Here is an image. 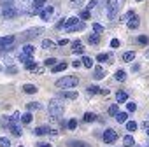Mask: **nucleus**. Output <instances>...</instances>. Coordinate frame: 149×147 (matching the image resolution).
<instances>
[{
	"label": "nucleus",
	"instance_id": "f257e3e1",
	"mask_svg": "<svg viewBox=\"0 0 149 147\" xmlns=\"http://www.w3.org/2000/svg\"><path fill=\"white\" fill-rule=\"evenodd\" d=\"M63 110H65V107H63V102H60L58 98H53L51 102H49V107H47V114L56 121V119H60L61 116H63Z\"/></svg>",
	"mask_w": 149,
	"mask_h": 147
},
{
	"label": "nucleus",
	"instance_id": "f03ea898",
	"mask_svg": "<svg viewBox=\"0 0 149 147\" xmlns=\"http://www.w3.org/2000/svg\"><path fill=\"white\" fill-rule=\"evenodd\" d=\"M79 84V79L74 77V76H65L61 79L56 81V88H63V89H70V88H76Z\"/></svg>",
	"mask_w": 149,
	"mask_h": 147
},
{
	"label": "nucleus",
	"instance_id": "7ed1b4c3",
	"mask_svg": "<svg viewBox=\"0 0 149 147\" xmlns=\"http://www.w3.org/2000/svg\"><path fill=\"white\" fill-rule=\"evenodd\" d=\"M118 9H119V0H107L105 11H107V18H109V19H114V18H116Z\"/></svg>",
	"mask_w": 149,
	"mask_h": 147
},
{
	"label": "nucleus",
	"instance_id": "20e7f679",
	"mask_svg": "<svg viewBox=\"0 0 149 147\" xmlns=\"http://www.w3.org/2000/svg\"><path fill=\"white\" fill-rule=\"evenodd\" d=\"M42 33V28H30V30H25L23 33H21V42H28V40H33L37 35H40Z\"/></svg>",
	"mask_w": 149,
	"mask_h": 147
},
{
	"label": "nucleus",
	"instance_id": "39448f33",
	"mask_svg": "<svg viewBox=\"0 0 149 147\" xmlns=\"http://www.w3.org/2000/svg\"><path fill=\"white\" fill-rule=\"evenodd\" d=\"M18 14H19L18 7H14L13 4H9V6H4V9H2V16H4V18H7V19H13V18H16Z\"/></svg>",
	"mask_w": 149,
	"mask_h": 147
},
{
	"label": "nucleus",
	"instance_id": "423d86ee",
	"mask_svg": "<svg viewBox=\"0 0 149 147\" xmlns=\"http://www.w3.org/2000/svg\"><path fill=\"white\" fill-rule=\"evenodd\" d=\"M104 142L105 144H114L116 140H118V133H116V130H112V128H109V130H105V133H104Z\"/></svg>",
	"mask_w": 149,
	"mask_h": 147
},
{
	"label": "nucleus",
	"instance_id": "0eeeda50",
	"mask_svg": "<svg viewBox=\"0 0 149 147\" xmlns=\"http://www.w3.org/2000/svg\"><path fill=\"white\" fill-rule=\"evenodd\" d=\"M53 14H54V7H53V6L44 7V9L39 12V16H40V19H42V21H49V19L53 18Z\"/></svg>",
	"mask_w": 149,
	"mask_h": 147
},
{
	"label": "nucleus",
	"instance_id": "6e6552de",
	"mask_svg": "<svg viewBox=\"0 0 149 147\" xmlns=\"http://www.w3.org/2000/svg\"><path fill=\"white\" fill-rule=\"evenodd\" d=\"M46 6V0H33V4H32V14H39Z\"/></svg>",
	"mask_w": 149,
	"mask_h": 147
},
{
	"label": "nucleus",
	"instance_id": "1a4fd4ad",
	"mask_svg": "<svg viewBox=\"0 0 149 147\" xmlns=\"http://www.w3.org/2000/svg\"><path fill=\"white\" fill-rule=\"evenodd\" d=\"M14 40H16V37L14 35H7V37H0V47H9V46H13L14 44Z\"/></svg>",
	"mask_w": 149,
	"mask_h": 147
},
{
	"label": "nucleus",
	"instance_id": "9d476101",
	"mask_svg": "<svg viewBox=\"0 0 149 147\" xmlns=\"http://www.w3.org/2000/svg\"><path fill=\"white\" fill-rule=\"evenodd\" d=\"M139 25H140V19H139V16H137V14H133V16L126 21V26H128L130 30H137V28H139Z\"/></svg>",
	"mask_w": 149,
	"mask_h": 147
},
{
	"label": "nucleus",
	"instance_id": "9b49d317",
	"mask_svg": "<svg viewBox=\"0 0 149 147\" xmlns=\"http://www.w3.org/2000/svg\"><path fill=\"white\" fill-rule=\"evenodd\" d=\"M7 128L11 130V133L13 135H16V137H19L23 131H21V126L18 124V123H7Z\"/></svg>",
	"mask_w": 149,
	"mask_h": 147
},
{
	"label": "nucleus",
	"instance_id": "f8f14e48",
	"mask_svg": "<svg viewBox=\"0 0 149 147\" xmlns=\"http://www.w3.org/2000/svg\"><path fill=\"white\" fill-rule=\"evenodd\" d=\"M23 51H21V54H25V56H33V53H35V46H32V44H25L23 47H21Z\"/></svg>",
	"mask_w": 149,
	"mask_h": 147
},
{
	"label": "nucleus",
	"instance_id": "ddd939ff",
	"mask_svg": "<svg viewBox=\"0 0 149 147\" xmlns=\"http://www.w3.org/2000/svg\"><path fill=\"white\" fill-rule=\"evenodd\" d=\"M72 47H74V49H72L74 54H83V53H84V47H83V42H81V40H76V42L72 44Z\"/></svg>",
	"mask_w": 149,
	"mask_h": 147
},
{
	"label": "nucleus",
	"instance_id": "4468645a",
	"mask_svg": "<svg viewBox=\"0 0 149 147\" xmlns=\"http://www.w3.org/2000/svg\"><path fill=\"white\" fill-rule=\"evenodd\" d=\"M77 21H79V18H76V16H74V18H68V19H65V26H63V28L68 32L70 28H74V26L77 25Z\"/></svg>",
	"mask_w": 149,
	"mask_h": 147
},
{
	"label": "nucleus",
	"instance_id": "2eb2a0df",
	"mask_svg": "<svg viewBox=\"0 0 149 147\" xmlns=\"http://www.w3.org/2000/svg\"><path fill=\"white\" fill-rule=\"evenodd\" d=\"M51 131H53V130H51L49 126H37V128L33 130V133L39 135V137H40V135H47V133H51Z\"/></svg>",
	"mask_w": 149,
	"mask_h": 147
},
{
	"label": "nucleus",
	"instance_id": "dca6fc26",
	"mask_svg": "<svg viewBox=\"0 0 149 147\" xmlns=\"http://www.w3.org/2000/svg\"><path fill=\"white\" fill-rule=\"evenodd\" d=\"M23 91H25L26 95H35L39 89H37L35 84H23Z\"/></svg>",
	"mask_w": 149,
	"mask_h": 147
},
{
	"label": "nucleus",
	"instance_id": "f3484780",
	"mask_svg": "<svg viewBox=\"0 0 149 147\" xmlns=\"http://www.w3.org/2000/svg\"><path fill=\"white\" fill-rule=\"evenodd\" d=\"M93 76H95V79H104L105 77V70L102 67H95L93 68Z\"/></svg>",
	"mask_w": 149,
	"mask_h": 147
},
{
	"label": "nucleus",
	"instance_id": "a211bd4d",
	"mask_svg": "<svg viewBox=\"0 0 149 147\" xmlns=\"http://www.w3.org/2000/svg\"><path fill=\"white\" fill-rule=\"evenodd\" d=\"M123 145H125V147H133V145H135V138H133L132 135H126V137L123 138Z\"/></svg>",
	"mask_w": 149,
	"mask_h": 147
},
{
	"label": "nucleus",
	"instance_id": "6ab92c4d",
	"mask_svg": "<svg viewBox=\"0 0 149 147\" xmlns=\"http://www.w3.org/2000/svg\"><path fill=\"white\" fill-rule=\"evenodd\" d=\"M116 100H118L119 103L126 102V100H128V93H126V91H118V93H116Z\"/></svg>",
	"mask_w": 149,
	"mask_h": 147
},
{
	"label": "nucleus",
	"instance_id": "aec40b11",
	"mask_svg": "<svg viewBox=\"0 0 149 147\" xmlns=\"http://www.w3.org/2000/svg\"><path fill=\"white\" fill-rule=\"evenodd\" d=\"M32 119H33L32 112H25V114L21 116V119H19V121H21L23 124H30V123H32Z\"/></svg>",
	"mask_w": 149,
	"mask_h": 147
},
{
	"label": "nucleus",
	"instance_id": "412c9836",
	"mask_svg": "<svg viewBox=\"0 0 149 147\" xmlns=\"http://www.w3.org/2000/svg\"><path fill=\"white\" fill-rule=\"evenodd\" d=\"M114 79L119 81V83H125V79H126V72H125V70H118L116 76H114Z\"/></svg>",
	"mask_w": 149,
	"mask_h": 147
},
{
	"label": "nucleus",
	"instance_id": "4be33fe9",
	"mask_svg": "<svg viewBox=\"0 0 149 147\" xmlns=\"http://www.w3.org/2000/svg\"><path fill=\"white\" fill-rule=\"evenodd\" d=\"M88 42H90L91 46H97V44L100 42V37H98V33H91V35H88Z\"/></svg>",
	"mask_w": 149,
	"mask_h": 147
},
{
	"label": "nucleus",
	"instance_id": "5701e85b",
	"mask_svg": "<svg viewBox=\"0 0 149 147\" xmlns=\"http://www.w3.org/2000/svg\"><path fill=\"white\" fill-rule=\"evenodd\" d=\"M81 65H83V67H86V68H91V67H93V60H91L90 56H83Z\"/></svg>",
	"mask_w": 149,
	"mask_h": 147
},
{
	"label": "nucleus",
	"instance_id": "b1692460",
	"mask_svg": "<svg viewBox=\"0 0 149 147\" xmlns=\"http://www.w3.org/2000/svg\"><path fill=\"white\" fill-rule=\"evenodd\" d=\"M67 67H68V63L61 61V63H58V65H54V67H53V72H54V74H58V72H63Z\"/></svg>",
	"mask_w": 149,
	"mask_h": 147
},
{
	"label": "nucleus",
	"instance_id": "393cba45",
	"mask_svg": "<svg viewBox=\"0 0 149 147\" xmlns=\"http://www.w3.org/2000/svg\"><path fill=\"white\" fill-rule=\"evenodd\" d=\"M68 145L70 147H88V144L81 142V140H68Z\"/></svg>",
	"mask_w": 149,
	"mask_h": 147
},
{
	"label": "nucleus",
	"instance_id": "a878e982",
	"mask_svg": "<svg viewBox=\"0 0 149 147\" xmlns=\"http://www.w3.org/2000/svg\"><path fill=\"white\" fill-rule=\"evenodd\" d=\"M54 46H56V44H54L53 40H49V39H44V40H42V49H54Z\"/></svg>",
	"mask_w": 149,
	"mask_h": 147
},
{
	"label": "nucleus",
	"instance_id": "bb28decb",
	"mask_svg": "<svg viewBox=\"0 0 149 147\" xmlns=\"http://www.w3.org/2000/svg\"><path fill=\"white\" fill-rule=\"evenodd\" d=\"M25 68L26 70H37V61H33L32 58L28 61H25Z\"/></svg>",
	"mask_w": 149,
	"mask_h": 147
},
{
	"label": "nucleus",
	"instance_id": "cd10ccee",
	"mask_svg": "<svg viewBox=\"0 0 149 147\" xmlns=\"http://www.w3.org/2000/svg\"><path fill=\"white\" fill-rule=\"evenodd\" d=\"M116 121L118 123H126L128 121V114L126 112H118L116 114Z\"/></svg>",
	"mask_w": 149,
	"mask_h": 147
},
{
	"label": "nucleus",
	"instance_id": "c85d7f7f",
	"mask_svg": "<svg viewBox=\"0 0 149 147\" xmlns=\"http://www.w3.org/2000/svg\"><path fill=\"white\" fill-rule=\"evenodd\" d=\"M61 96H65V98H68V100H76V98H77V91H63Z\"/></svg>",
	"mask_w": 149,
	"mask_h": 147
},
{
	"label": "nucleus",
	"instance_id": "c756f323",
	"mask_svg": "<svg viewBox=\"0 0 149 147\" xmlns=\"http://www.w3.org/2000/svg\"><path fill=\"white\" fill-rule=\"evenodd\" d=\"M133 58H135V53L133 51H128V53H123V61H133Z\"/></svg>",
	"mask_w": 149,
	"mask_h": 147
},
{
	"label": "nucleus",
	"instance_id": "7c9ffc66",
	"mask_svg": "<svg viewBox=\"0 0 149 147\" xmlns=\"http://www.w3.org/2000/svg\"><path fill=\"white\" fill-rule=\"evenodd\" d=\"M26 109H28V112L39 110V109H40V103H39V102H30V103H26Z\"/></svg>",
	"mask_w": 149,
	"mask_h": 147
},
{
	"label": "nucleus",
	"instance_id": "2f4dec72",
	"mask_svg": "<svg viewBox=\"0 0 149 147\" xmlns=\"http://www.w3.org/2000/svg\"><path fill=\"white\" fill-rule=\"evenodd\" d=\"M84 121H86V123H93V121H97V114H93V112H86V114H84Z\"/></svg>",
	"mask_w": 149,
	"mask_h": 147
},
{
	"label": "nucleus",
	"instance_id": "473e14b6",
	"mask_svg": "<svg viewBox=\"0 0 149 147\" xmlns=\"http://www.w3.org/2000/svg\"><path fill=\"white\" fill-rule=\"evenodd\" d=\"M125 124H126V130H128V131H135V130L139 128V124H137L135 121H126Z\"/></svg>",
	"mask_w": 149,
	"mask_h": 147
},
{
	"label": "nucleus",
	"instance_id": "72a5a7b5",
	"mask_svg": "<svg viewBox=\"0 0 149 147\" xmlns=\"http://www.w3.org/2000/svg\"><path fill=\"white\" fill-rule=\"evenodd\" d=\"M91 26H93V30H95V33H98V35H100V33H104V32H105V28H104V26H102V25H100V23H93V25H91Z\"/></svg>",
	"mask_w": 149,
	"mask_h": 147
},
{
	"label": "nucleus",
	"instance_id": "f704fd0d",
	"mask_svg": "<svg viewBox=\"0 0 149 147\" xmlns=\"http://www.w3.org/2000/svg\"><path fill=\"white\" fill-rule=\"evenodd\" d=\"M84 28H86V25H84L83 21H79V23H77L76 26H74V28H70L68 32H81V30H84Z\"/></svg>",
	"mask_w": 149,
	"mask_h": 147
},
{
	"label": "nucleus",
	"instance_id": "c9c22d12",
	"mask_svg": "<svg viewBox=\"0 0 149 147\" xmlns=\"http://www.w3.org/2000/svg\"><path fill=\"white\" fill-rule=\"evenodd\" d=\"M0 147H11V140L7 137H0Z\"/></svg>",
	"mask_w": 149,
	"mask_h": 147
},
{
	"label": "nucleus",
	"instance_id": "e433bc0d",
	"mask_svg": "<svg viewBox=\"0 0 149 147\" xmlns=\"http://www.w3.org/2000/svg\"><path fill=\"white\" fill-rule=\"evenodd\" d=\"M86 91H88V95L91 96V95H97V93H100V88H98V86H90Z\"/></svg>",
	"mask_w": 149,
	"mask_h": 147
},
{
	"label": "nucleus",
	"instance_id": "4c0bfd02",
	"mask_svg": "<svg viewBox=\"0 0 149 147\" xmlns=\"http://www.w3.org/2000/svg\"><path fill=\"white\" fill-rule=\"evenodd\" d=\"M126 110H128V112H135V110H137V103H135V102H128V103H126Z\"/></svg>",
	"mask_w": 149,
	"mask_h": 147
},
{
	"label": "nucleus",
	"instance_id": "58836bf2",
	"mask_svg": "<svg viewBox=\"0 0 149 147\" xmlns=\"http://www.w3.org/2000/svg\"><path fill=\"white\" fill-rule=\"evenodd\" d=\"M107 112H109V116H116V114L119 112V107H118V105H111Z\"/></svg>",
	"mask_w": 149,
	"mask_h": 147
},
{
	"label": "nucleus",
	"instance_id": "ea45409f",
	"mask_svg": "<svg viewBox=\"0 0 149 147\" xmlns=\"http://www.w3.org/2000/svg\"><path fill=\"white\" fill-rule=\"evenodd\" d=\"M67 128H68V130H76V128H77V121H76V119H70V121L67 123Z\"/></svg>",
	"mask_w": 149,
	"mask_h": 147
},
{
	"label": "nucleus",
	"instance_id": "a19ab883",
	"mask_svg": "<svg viewBox=\"0 0 149 147\" xmlns=\"http://www.w3.org/2000/svg\"><path fill=\"white\" fill-rule=\"evenodd\" d=\"M109 60V54H105V53H100L98 56H97V61H100V63H104V61H107Z\"/></svg>",
	"mask_w": 149,
	"mask_h": 147
},
{
	"label": "nucleus",
	"instance_id": "79ce46f5",
	"mask_svg": "<svg viewBox=\"0 0 149 147\" xmlns=\"http://www.w3.org/2000/svg\"><path fill=\"white\" fill-rule=\"evenodd\" d=\"M6 72H7V74H11V76H14V74H18V67L11 65V67H7V68H6Z\"/></svg>",
	"mask_w": 149,
	"mask_h": 147
},
{
	"label": "nucleus",
	"instance_id": "37998d69",
	"mask_svg": "<svg viewBox=\"0 0 149 147\" xmlns=\"http://www.w3.org/2000/svg\"><path fill=\"white\" fill-rule=\"evenodd\" d=\"M133 14H135L133 11H128V12H125V14L121 16V21H128V19H130V18H132Z\"/></svg>",
	"mask_w": 149,
	"mask_h": 147
},
{
	"label": "nucleus",
	"instance_id": "c03bdc74",
	"mask_svg": "<svg viewBox=\"0 0 149 147\" xmlns=\"http://www.w3.org/2000/svg\"><path fill=\"white\" fill-rule=\"evenodd\" d=\"M137 42H139V44H147L149 39H147L146 35H139V37H137Z\"/></svg>",
	"mask_w": 149,
	"mask_h": 147
},
{
	"label": "nucleus",
	"instance_id": "a18cd8bd",
	"mask_svg": "<svg viewBox=\"0 0 149 147\" xmlns=\"http://www.w3.org/2000/svg\"><path fill=\"white\" fill-rule=\"evenodd\" d=\"M97 7V0H90V2H88V7H86V11L90 12L91 9H95Z\"/></svg>",
	"mask_w": 149,
	"mask_h": 147
},
{
	"label": "nucleus",
	"instance_id": "49530a36",
	"mask_svg": "<svg viewBox=\"0 0 149 147\" xmlns=\"http://www.w3.org/2000/svg\"><path fill=\"white\" fill-rule=\"evenodd\" d=\"M44 63H46V67H54V63H56V58H47Z\"/></svg>",
	"mask_w": 149,
	"mask_h": 147
},
{
	"label": "nucleus",
	"instance_id": "de8ad7c7",
	"mask_svg": "<svg viewBox=\"0 0 149 147\" xmlns=\"http://www.w3.org/2000/svg\"><path fill=\"white\" fill-rule=\"evenodd\" d=\"M81 4H83V0H70V6L72 7H79Z\"/></svg>",
	"mask_w": 149,
	"mask_h": 147
},
{
	"label": "nucleus",
	"instance_id": "09e8293b",
	"mask_svg": "<svg viewBox=\"0 0 149 147\" xmlns=\"http://www.w3.org/2000/svg\"><path fill=\"white\" fill-rule=\"evenodd\" d=\"M111 47H114V49L119 47V39H112V40H111Z\"/></svg>",
	"mask_w": 149,
	"mask_h": 147
},
{
	"label": "nucleus",
	"instance_id": "8fccbe9b",
	"mask_svg": "<svg viewBox=\"0 0 149 147\" xmlns=\"http://www.w3.org/2000/svg\"><path fill=\"white\" fill-rule=\"evenodd\" d=\"M79 16H81V19H88V18H90V12H88V11H83Z\"/></svg>",
	"mask_w": 149,
	"mask_h": 147
},
{
	"label": "nucleus",
	"instance_id": "3c124183",
	"mask_svg": "<svg viewBox=\"0 0 149 147\" xmlns=\"http://www.w3.org/2000/svg\"><path fill=\"white\" fill-rule=\"evenodd\" d=\"M65 26V19H60V23H56V28L60 30V28H63Z\"/></svg>",
	"mask_w": 149,
	"mask_h": 147
},
{
	"label": "nucleus",
	"instance_id": "603ef678",
	"mask_svg": "<svg viewBox=\"0 0 149 147\" xmlns=\"http://www.w3.org/2000/svg\"><path fill=\"white\" fill-rule=\"evenodd\" d=\"M68 44V39H61V40H58V46H67Z\"/></svg>",
	"mask_w": 149,
	"mask_h": 147
},
{
	"label": "nucleus",
	"instance_id": "864d4df0",
	"mask_svg": "<svg viewBox=\"0 0 149 147\" xmlns=\"http://www.w3.org/2000/svg\"><path fill=\"white\" fill-rule=\"evenodd\" d=\"M72 67H74V68H79V67H81V61H79V60H76V61L72 63Z\"/></svg>",
	"mask_w": 149,
	"mask_h": 147
},
{
	"label": "nucleus",
	"instance_id": "5fc2aeb1",
	"mask_svg": "<svg viewBox=\"0 0 149 147\" xmlns=\"http://www.w3.org/2000/svg\"><path fill=\"white\" fill-rule=\"evenodd\" d=\"M140 70V65H132V72H139Z\"/></svg>",
	"mask_w": 149,
	"mask_h": 147
},
{
	"label": "nucleus",
	"instance_id": "6e6d98bb",
	"mask_svg": "<svg viewBox=\"0 0 149 147\" xmlns=\"http://www.w3.org/2000/svg\"><path fill=\"white\" fill-rule=\"evenodd\" d=\"M37 147H53V145H51V144H44V142H42V144H39Z\"/></svg>",
	"mask_w": 149,
	"mask_h": 147
},
{
	"label": "nucleus",
	"instance_id": "4d7b16f0",
	"mask_svg": "<svg viewBox=\"0 0 149 147\" xmlns=\"http://www.w3.org/2000/svg\"><path fill=\"white\" fill-rule=\"evenodd\" d=\"M146 58H147V60H149V49H147V51H146Z\"/></svg>",
	"mask_w": 149,
	"mask_h": 147
},
{
	"label": "nucleus",
	"instance_id": "13d9d810",
	"mask_svg": "<svg viewBox=\"0 0 149 147\" xmlns=\"http://www.w3.org/2000/svg\"><path fill=\"white\" fill-rule=\"evenodd\" d=\"M147 137H149V128H147Z\"/></svg>",
	"mask_w": 149,
	"mask_h": 147
},
{
	"label": "nucleus",
	"instance_id": "bf43d9fd",
	"mask_svg": "<svg viewBox=\"0 0 149 147\" xmlns=\"http://www.w3.org/2000/svg\"><path fill=\"white\" fill-rule=\"evenodd\" d=\"M137 2H142V0H137Z\"/></svg>",
	"mask_w": 149,
	"mask_h": 147
},
{
	"label": "nucleus",
	"instance_id": "052dcab7",
	"mask_svg": "<svg viewBox=\"0 0 149 147\" xmlns=\"http://www.w3.org/2000/svg\"><path fill=\"white\" fill-rule=\"evenodd\" d=\"M119 2H123V0H119Z\"/></svg>",
	"mask_w": 149,
	"mask_h": 147
},
{
	"label": "nucleus",
	"instance_id": "680f3d73",
	"mask_svg": "<svg viewBox=\"0 0 149 147\" xmlns=\"http://www.w3.org/2000/svg\"><path fill=\"white\" fill-rule=\"evenodd\" d=\"M0 70H2V67H0Z\"/></svg>",
	"mask_w": 149,
	"mask_h": 147
},
{
	"label": "nucleus",
	"instance_id": "e2e57ef3",
	"mask_svg": "<svg viewBox=\"0 0 149 147\" xmlns=\"http://www.w3.org/2000/svg\"><path fill=\"white\" fill-rule=\"evenodd\" d=\"M19 147H23V145H19Z\"/></svg>",
	"mask_w": 149,
	"mask_h": 147
}]
</instances>
